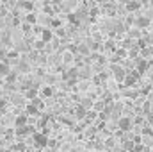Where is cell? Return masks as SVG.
Masks as SVG:
<instances>
[{"instance_id": "cell-1", "label": "cell", "mask_w": 153, "mask_h": 152, "mask_svg": "<svg viewBox=\"0 0 153 152\" xmlns=\"http://www.w3.org/2000/svg\"><path fill=\"white\" fill-rule=\"evenodd\" d=\"M119 127L123 129V131H126V129H130V118H119Z\"/></svg>"}, {"instance_id": "cell-2", "label": "cell", "mask_w": 153, "mask_h": 152, "mask_svg": "<svg viewBox=\"0 0 153 152\" xmlns=\"http://www.w3.org/2000/svg\"><path fill=\"white\" fill-rule=\"evenodd\" d=\"M52 39V32L48 31V29H45V31H41V41L43 43H48Z\"/></svg>"}, {"instance_id": "cell-3", "label": "cell", "mask_w": 153, "mask_h": 152, "mask_svg": "<svg viewBox=\"0 0 153 152\" xmlns=\"http://www.w3.org/2000/svg\"><path fill=\"white\" fill-rule=\"evenodd\" d=\"M112 70H114L116 79H123V77H125V70H123L121 66H112Z\"/></svg>"}, {"instance_id": "cell-4", "label": "cell", "mask_w": 153, "mask_h": 152, "mask_svg": "<svg viewBox=\"0 0 153 152\" xmlns=\"http://www.w3.org/2000/svg\"><path fill=\"white\" fill-rule=\"evenodd\" d=\"M36 141H38V145L45 147V145H46V136H45V134H38V136H36Z\"/></svg>"}, {"instance_id": "cell-5", "label": "cell", "mask_w": 153, "mask_h": 152, "mask_svg": "<svg viewBox=\"0 0 153 152\" xmlns=\"http://www.w3.org/2000/svg\"><path fill=\"white\" fill-rule=\"evenodd\" d=\"M7 72H9V66L5 63H0V75H7Z\"/></svg>"}, {"instance_id": "cell-6", "label": "cell", "mask_w": 153, "mask_h": 152, "mask_svg": "<svg viewBox=\"0 0 153 152\" xmlns=\"http://www.w3.org/2000/svg\"><path fill=\"white\" fill-rule=\"evenodd\" d=\"M126 7H128L130 11H134V9H139L141 4H139V2H130V4H126Z\"/></svg>"}, {"instance_id": "cell-7", "label": "cell", "mask_w": 153, "mask_h": 152, "mask_svg": "<svg viewBox=\"0 0 153 152\" xmlns=\"http://www.w3.org/2000/svg\"><path fill=\"white\" fill-rule=\"evenodd\" d=\"M25 122H27V116H20V118L16 120V125H23Z\"/></svg>"}, {"instance_id": "cell-8", "label": "cell", "mask_w": 153, "mask_h": 152, "mask_svg": "<svg viewBox=\"0 0 153 152\" xmlns=\"http://www.w3.org/2000/svg\"><path fill=\"white\" fill-rule=\"evenodd\" d=\"M146 23H148V18H141V20H139V25H141V27L146 25Z\"/></svg>"}, {"instance_id": "cell-9", "label": "cell", "mask_w": 153, "mask_h": 152, "mask_svg": "<svg viewBox=\"0 0 153 152\" xmlns=\"http://www.w3.org/2000/svg\"><path fill=\"white\" fill-rule=\"evenodd\" d=\"M34 95H36V91H34V90H29V91H27V97H29V99H32Z\"/></svg>"}, {"instance_id": "cell-10", "label": "cell", "mask_w": 153, "mask_h": 152, "mask_svg": "<svg viewBox=\"0 0 153 152\" xmlns=\"http://www.w3.org/2000/svg\"><path fill=\"white\" fill-rule=\"evenodd\" d=\"M27 20H29V22H32V23H34V22H36V16H34V14H29V16H27Z\"/></svg>"}, {"instance_id": "cell-11", "label": "cell", "mask_w": 153, "mask_h": 152, "mask_svg": "<svg viewBox=\"0 0 153 152\" xmlns=\"http://www.w3.org/2000/svg\"><path fill=\"white\" fill-rule=\"evenodd\" d=\"M144 68H146V61H141L139 63V70H144Z\"/></svg>"}, {"instance_id": "cell-12", "label": "cell", "mask_w": 153, "mask_h": 152, "mask_svg": "<svg viewBox=\"0 0 153 152\" xmlns=\"http://www.w3.org/2000/svg\"><path fill=\"white\" fill-rule=\"evenodd\" d=\"M43 45H45L43 41H36V48H43Z\"/></svg>"}, {"instance_id": "cell-13", "label": "cell", "mask_w": 153, "mask_h": 152, "mask_svg": "<svg viewBox=\"0 0 153 152\" xmlns=\"http://www.w3.org/2000/svg\"><path fill=\"white\" fill-rule=\"evenodd\" d=\"M0 108H4V100H0Z\"/></svg>"}]
</instances>
